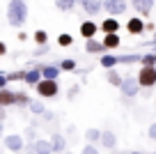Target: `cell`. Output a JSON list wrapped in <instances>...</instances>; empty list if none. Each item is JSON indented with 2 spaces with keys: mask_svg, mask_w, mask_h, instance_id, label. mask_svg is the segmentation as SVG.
I'll use <instances>...</instances> for the list:
<instances>
[{
  "mask_svg": "<svg viewBox=\"0 0 156 154\" xmlns=\"http://www.w3.org/2000/svg\"><path fill=\"white\" fill-rule=\"evenodd\" d=\"M28 21V5L25 0H9L7 5V23L12 28H23Z\"/></svg>",
  "mask_w": 156,
  "mask_h": 154,
  "instance_id": "6da1fadb",
  "label": "cell"
},
{
  "mask_svg": "<svg viewBox=\"0 0 156 154\" xmlns=\"http://www.w3.org/2000/svg\"><path fill=\"white\" fill-rule=\"evenodd\" d=\"M138 83H140V87H145V90H149V87L156 85V67H140V72H138Z\"/></svg>",
  "mask_w": 156,
  "mask_h": 154,
  "instance_id": "7a4b0ae2",
  "label": "cell"
},
{
  "mask_svg": "<svg viewBox=\"0 0 156 154\" xmlns=\"http://www.w3.org/2000/svg\"><path fill=\"white\" fill-rule=\"evenodd\" d=\"M58 92H60L58 81H46V78H44V81L37 85V94L41 97V99H55Z\"/></svg>",
  "mask_w": 156,
  "mask_h": 154,
  "instance_id": "3957f363",
  "label": "cell"
},
{
  "mask_svg": "<svg viewBox=\"0 0 156 154\" xmlns=\"http://www.w3.org/2000/svg\"><path fill=\"white\" fill-rule=\"evenodd\" d=\"M103 9L108 12V16L117 19L119 14L126 12V0H103Z\"/></svg>",
  "mask_w": 156,
  "mask_h": 154,
  "instance_id": "277c9868",
  "label": "cell"
},
{
  "mask_svg": "<svg viewBox=\"0 0 156 154\" xmlns=\"http://www.w3.org/2000/svg\"><path fill=\"white\" fill-rule=\"evenodd\" d=\"M119 92H122L126 99H136L138 92H140V83H138V78H124L122 87H119Z\"/></svg>",
  "mask_w": 156,
  "mask_h": 154,
  "instance_id": "5b68a950",
  "label": "cell"
},
{
  "mask_svg": "<svg viewBox=\"0 0 156 154\" xmlns=\"http://www.w3.org/2000/svg\"><path fill=\"white\" fill-rule=\"evenodd\" d=\"M2 145H5L9 152H16V154H19L21 149L25 147L23 136H21V134H7V136H5V140H2Z\"/></svg>",
  "mask_w": 156,
  "mask_h": 154,
  "instance_id": "8992f818",
  "label": "cell"
},
{
  "mask_svg": "<svg viewBox=\"0 0 156 154\" xmlns=\"http://www.w3.org/2000/svg\"><path fill=\"white\" fill-rule=\"evenodd\" d=\"M30 152H32V154H55V152H53V145H51V140H44V138L34 140V143L30 145Z\"/></svg>",
  "mask_w": 156,
  "mask_h": 154,
  "instance_id": "52a82bcc",
  "label": "cell"
},
{
  "mask_svg": "<svg viewBox=\"0 0 156 154\" xmlns=\"http://www.w3.org/2000/svg\"><path fill=\"white\" fill-rule=\"evenodd\" d=\"M97 30H101V25H97L94 21H83V23H80V37H83L85 42H90V39H94Z\"/></svg>",
  "mask_w": 156,
  "mask_h": 154,
  "instance_id": "ba28073f",
  "label": "cell"
},
{
  "mask_svg": "<svg viewBox=\"0 0 156 154\" xmlns=\"http://www.w3.org/2000/svg\"><path fill=\"white\" fill-rule=\"evenodd\" d=\"M78 2L83 5V9H85L87 16H97L99 12L103 9V0H78Z\"/></svg>",
  "mask_w": 156,
  "mask_h": 154,
  "instance_id": "9c48e42d",
  "label": "cell"
},
{
  "mask_svg": "<svg viewBox=\"0 0 156 154\" xmlns=\"http://www.w3.org/2000/svg\"><path fill=\"white\" fill-rule=\"evenodd\" d=\"M124 28H126L129 35H142L147 25H145V21H142L140 16H133V19H129V23L124 25Z\"/></svg>",
  "mask_w": 156,
  "mask_h": 154,
  "instance_id": "30bf717a",
  "label": "cell"
},
{
  "mask_svg": "<svg viewBox=\"0 0 156 154\" xmlns=\"http://www.w3.org/2000/svg\"><path fill=\"white\" fill-rule=\"evenodd\" d=\"M41 74L46 81H58L62 69H60V64H41Z\"/></svg>",
  "mask_w": 156,
  "mask_h": 154,
  "instance_id": "8fae6325",
  "label": "cell"
},
{
  "mask_svg": "<svg viewBox=\"0 0 156 154\" xmlns=\"http://www.w3.org/2000/svg\"><path fill=\"white\" fill-rule=\"evenodd\" d=\"M131 5H133V9H136L138 14L147 16L151 9H154V0H131Z\"/></svg>",
  "mask_w": 156,
  "mask_h": 154,
  "instance_id": "7c38bea8",
  "label": "cell"
},
{
  "mask_svg": "<svg viewBox=\"0 0 156 154\" xmlns=\"http://www.w3.org/2000/svg\"><path fill=\"white\" fill-rule=\"evenodd\" d=\"M51 145H53L55 154H64L67 152V138H64L62 134H53L51 136Z\"/></svg>",
  "mask_w": 156,
  "mask_h": 154,
  "instance_id": "4fadbf2b",
  "label": "cell"
},
{
  "mask_svg": "<svg viewBox=\"0 0 156 154\" xmlns=\"http://www.w3.org/2000/svg\"><path fill=\"white\" fill-rule=\"evenodd\" d=\"M16 106V92L12 90H0V108Z\"/></svg>",
  "mask_w": 156,
  "mask_h": 154,
  "instance_id": "5bb4252c",
  "label": "cell"
},
{
  "mask_svg": "<svg viewBox=\"0 0 156 154\" xmlns=\"http://www.w3.org/2000/svg\"><path fill=\"white\" fill-rule=\"evenodd\" d=\"M119 28H122V25H119V21L112 19V16H108V19L101 23V30H103L106 35H117V32H119Z\"/></svg>",
  "mask_w": 156,
  "mask_h": 154,
  "instance_id": "9a60e30c",
  "label": "cell"
},
{
  "mask_svg": "<svg viewBox=\"0 0 156 154\" xmlns=\"http://www.w3.org/2000/svg\"><path fill=\"white\" fill-rule=\"evenodd\" d=\"M85 51H87V53H99V55H106L108 53V48L103 46V42H97V39L85 42Z\"/></svg>",
  "mask_w": 156,
  "mask_h": 154,
  "instance_id": "2e32d148",
  "label": "cell"
},
{
  "mask_svg": "<svg viewBox=\"0 0 156 154\" xmlns=\"http://www.w3.org/2000/svg\"><path fill=\"white\" fill-rule=\"evenodd\" d=\"M101 67L106 69V72H110V69H115L117 64H119V55H110V53H106V55H101Z\"/></svg>",
  "mask_w": 156,
  "mask_h": 154,
  "instance_id": "e0dca14e",
  "label": "cell"
},
{
  "mask_svg": "<svg viewBox=\"0 0 156 154\" xmlns=\"http://www.w3.org/2000/svg\"><path fill=\"white\" fill-rule=\"evenodd\" d=\"M106 81L110 83L112 87H122V83H124V78L117 74V69H110V72H106Z\"/></svg>",
  "mask_w": 156,
  "mask_h": 154,
  "instance_id": "ac0fdd59",
  "label": "cell"
},
{
  "mask_svg": "<svg viewBox=\"0 0 156 154\" xmlns=\"http://www.w3.org/2000/svg\"><path fill=\"white\" fill-rule=\"evenodd\" d=\"M101 145H103L106 149H115V145H117L115 134H112V131H103V136H101Z\"/></svg>",
  "mask_w": 156,
  "mask_h": 154,
  "instance_id": "d6986e66",
  "label": "cell"
},
{
  "mask_svg": "<svg viewBox=\"0 0 156 154\" xmlns=\"http://www.w3.org/2000/svg\"><path fill=\"white\" fill-rule=\"evenodd\" d=\"M101 136H103V131H99V129H87L85 131V140H87L90 145H94V143H101Z\"/></svg>",
  "mask_w": 156,
  "mask_h": 154,
  "instance_id": "ffe728a7",
  "label": "cell"
},
{
  "mask_svg": "<svg viewBox=\"0 0 156 154\" xmlns=\"http://www.w3.org/2000/svg\"><path fill=\"white\" fill-rule=\"evenodd\" d=\"M119 35H106V37H103V46L108 48V51H115L117 46H119Z\"/></svg>",
  "mask_w": 156,
  "mask_h": 154,
  "instance_id": "44dd1931",
  "label": "cell"
},
{
  "mask_svg": "<svg viewBox=\"0 0 156 154\" xmlns=\"http://www.w3.org/2000/svg\"><path fill=\"white\" fill-rule=\"evenodd\" d=\"M78 0H55V7H58L60 12H64V14H67V12H71L73 9V5H76Z\"/></svg>",
  "mask_w": 156,
  "mask_h": 154,
  "instance_id": "7402d4cb",
  "label": "cell"
},
{
  "mask_svg": "<svg viewBox=\"0 0 156 154\" xmlns=\"http://www.w3.org/2000/svg\"><path fill=\"white\" fill-rule=\"evenodd\" d=\"M30 111L34 113V115H46V106H44V101H39V99H32V104H30Z\"/></svg>",
  "mask_w": 156,
  "mask_h": 154,
  "instance_id": "603a6c76",
  "label": "cell"
},
{
  "mask_svg": "<svg viewBox=\"0 0 156 154\" xmlns=\"http://www.w3.org/2000/svg\"><path fill=\"white\" fill-rule=\"evenodd\" d=\"M30 104H32V99L25 92H16V106L19 108H30Z\"/></svg>",
  "mask_w": 156,
  "mask_h": 154,
  "instance_id": "cb8c5ba5",
  "label": "cell"
},
{
  "mask_svg": "<svg viewBox=\"0 0 156 154\" xmlns=\"http://www.w3.org/2000/svg\"><path fill=\"white\" fill-rule=\"evenodd\" d=\"M34 44H39V46H46V42H48V32L46 30H34Z\"/></svg>",
  "mask_w": 156,
  "mask_h": 154,
  "instance_id": "d4e9b609",
  "label": "cell"
},
{
  "mask_svg": "<svg viewBox=\"0 0 156 154\" xmlns=\"http://www.w3.org/2000/svg\"><path fill=\"white\" fill-rule=\"evenodd\" d=\"M133 62H142V55H122L119 64H133Z\"/></svg>",
  "mask_w": 156,
  "mask_h": 154,
  "instance_id": "484cf974",
  "label": "cell"
},
{
  "mask_svg": "<svg viewBox=\"0 0 156 154\" xmlns=\"http://www.w3.org/2000/svg\"><path fill=\"white\" fill-rule=\"evenodd\" d=\"M60 69H62V72H73V69H76V60H71V58L62 60V62H60Z\"/></svg>",
  "mask_w": 156,
  "mask_h": 154,
  "instance_id": "4316f807",
  "label": "cell"
},
{
  "mask_svg": "<svg viewBox=\"0 0 156 154\" xmlns=\"http://www.w3.org/2000/svg\"><path fill=\"white\" fill-rule=\"evenodd\" d=\"M142 67H156V55L154 53L142 55Z\"/></svg>",
  "mask_w": 156,
  "mask_h": 154,
  "instance_id": "83f0119b",
  "label": "cell"
},
{
  "mask_svg": "<svg viewBox=\"0 0 156 154\" xmlns=\"http://www.w3.org/2000/svg\"><path fill=\"white\" fill-rule=\"evenodd\" d=\"M58 44H60V46H71V44H73V37H71V35H67V32H62V35L58 37Z\"/></svg>",
  "mask_w": 156,
  "mask_h": 154,
  "instance_id": "f1b7e54d",
  "label": "cell"
},
{
  "mask_svg": "<svg viewBox=\"0 0 156 154\" xmlns=\"http://www.w3.org/2000/svg\"><path fill=\"white\" fill-rule=\"evenodd\" d=\"M25 76H28V72H12V74H7V78L9 81H25Z\"/></svg>",
  "mask_w": 156,
  "mask_h": 154,
  "instance_id": "f546056e",
  "label": "cell"
},
{
  "mask_svg": "<svg viewBox=\"0 0 156 154\" xmlns=\"http://www.w3.org/2000/svg\"><path fill=\"white\" fill-rule=\"evenodd\" d=\"M25 138H28V140H32V143H34V140H39L37 136H34V127H32V124H30L28 129H25Z\"/></svg>",
  "mask_w": 156,
  "mask_h": 154,
  "instance_id": "4dcf8cb0",
  "label": "cell"
},
{
  "mask_svg": "<svg viewBox=\"0 0 156 154\" xmlns=\"http://www.w3.org/2000/svg\"><path fill=\"white\" fill-rule=\"evenodd\" d=\"M147 136H149V138L156 143V122H151V124H149V129H147Z\"/></svg>",
  "mask_w": 156,
  "mask_h": 154,
  "instance_id": "1f68e13d",
  "label": "cell"
},
{
  "mask_svg": "<svg viewBox=\"0 0 156 154\" xmlns=\"http://www.w3.org/2000/svg\"><path fill=\"white\" fill-rule=\"evenodd\" d=\"M80 154H99V149L97 147H94V145H85V147H83V152H80Z\"/></svg>",
  "mask_w": 156,
  "mask_h": 154,
  "instance_id": "d6a6232c",
  "label": "cell"
},
{
  "mask_svg": "<svg viewBox=\"0 0 156 154\" xmlns=\"http://www.w3.org/2000/svg\"><path fill=\"white\" fill-rule=\"evenodd\" d=\"M78 90H80V85H71V87H69V92H67V97H69V99H73V97L78 94Z\"/></svg>",
  "mask_w": 156,
  "mask_h": 154,
  "instance_id": "836d02e7",
  "label": "cell"
},
{
  "mask_svg": "<svg viewBox=\"0 0 156 154\" xmlns=\"http://www.w3.org/2000/svg\"><path fill=\"white\" fill-rule=\"evenodd\" d=\"M154 44H156V32H154Z\"/></svg>",
  "mask_w": 156,
  "mask_h": 154,
  "instance_id": "e575fe53",
  "label": "cell"
},
{
  "mask_svg": "<svg viewBox=\"0 0 156 154\" xmlns=\"http://www.w3.org/2000/svg\"><path fill=\"white\" fill-rule=\"evenodd\" d=\"M64 154H73V152H64Z\"/></svg>",
  "mask_w": 156,
  "mask_h": 154,
  "instance_id": "d590c367",
  "label": "cell"
},
{
  "mask_svg": "<svg viewBox=\"0 0 156 154\" xmlns=\"http://www.w3.org/2000/svg\"><path fill=\"white\" fill-rule=\"evenodd\" d=\"M149 154H156V152H149Z\"/></svg>",
  "mask_w": 156,
  "mask_h": 154,
  "instance_id": "8d00e7d4",
  "label": "cell"
},
{
  "mask_svg": "<svg viewBox=\"0 0 156 154\" xmlns=\"http://www.w3.org/2000/svg\"><path fill=\"white\" fill-rule=\"evenodd\" d=\"M154 55H156V53H154Z\"/></svg>",
  "mask_w": 156,
  "mask_h": 154,
  "instance_id": "74e56055",
  "label": "cell"
}]
</instances>
